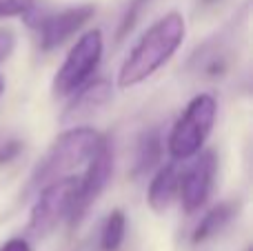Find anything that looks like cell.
<instances>
[{"label": "cell", "instance_id": "obj_11", "mask_svg": "<svg viewBox=\"0 0 253 251\" xmlns=\"http://www.w3.org/2000/svg\"><path fill=\"white\" fill-rule=\"evenodd\" d=\"M236 213H238V203H233V200H224V203L213 205L196 225V229H193V234H191V243L202 245L209 238L218 236L220 231L236 218Z\"/></svg>", "mask_w": 253, "mask_h": 251}, {"label": "cell", "instance_id": "obj_16", "mask_svg": "<svg viewBox=\"0 0 253 251\" xmlns=\"http://www.w3.org/2000/svg\"><path fill=\"white\" fill-rule=\"evenodd\" d=\"M20 142L18 140H11V142H2L0 145V165L9 163V160H13L18 156V151H20Z\"/></svg>", "mask_w": 253, "mask_h": 251}, {"label": "cell", "instance_id": "obj_19", "mask_svg": "<svg viewBox=\"0 0 253 251\" xmlns=\"http://www.w3.org/2000/svg\"><path fill=\"white\" fill-rule=\"evenodd\" d=\"M245 251H251V247H247V249H245Z\"/></svg>", "mask_w": 253, "mask_h": 251}, {"label": "cell", "instance_id": "obj_9", "mask_svg": "<svg viewBox=\"0 0 253 251\" xmlns=\"http://www.w3.org/2000/svg\"><path fill=\"white\" fill-rule=\"evenodd\" d=\"M180 163H171L158 167L156 176L151 178L147 189V205L153 213H165L171 205L178 200L180 191Z\"/></svg>", "mask_w": 253, "mask_h": 251}, {"label": "cell", "instance_id": "obj_13", "mask_svg": "<svg viewBox=\"0 0 253 251\" xmlns=\"http://www.w3.org/2000/svg\"><path fill=\"white\" fill-rule=\"evenodd\" d=\"M126 236V216L123 209H114L107 216L100 231V249L102 251H118Z\"/></svg>", "mask_w": 253, "mask_h": 251}, {"label": "cell", "instance_id": "obj_5", "mask_svg": "<svg viewBox=\"0 0 253 251\" xmlns=\"http://www.w3.org/2000/svg\"><path fill=\"white\" fill-rule=\"evenodd\" d=\"M76 187H78L76 176L58 178V180L40 187L29 213V227H27L34 238L51 236L58 229V225L65 218H69L71 205L76 198Z\"/></svg>", "mask_w": 253, "mask_h": 251}, {"label": "cell", "instance_id": "obj_2", "mask_svg": "<svg viewBox=\"0 0 253 251\" xmlns=\"http://www.w3.org/2000/svg\"><path fill=\"white\" fill-rule=\"evenodd\" d=\"M102 133L91 127H74L62 131L47 149V154L36 165L29 180V191H38L40 187L65 176H74L76 169L84 167L102 142Z\"/></svg>", "mask_w": 253, "mask_h": 251}, {"label": "cell", "instance_id": "obj_1", "mask_svg": "<svg viewBox=\"0 0 253 251\" xmlns=\"http://www.w3.org/2000/svg\"><path fill=\"white\" fill-rule=\"evenodd\" d=\"M187 36V22L178 11H169L158 18L131 47L129 56L123 60L118 71V87L133 89L160 71L173 53L182 47Z\"/></svg>", "mask_w": 253, "mask_h": 251}, {"label": "cell", "instance_id": "obj_10", "mask_svg": "<svg viewBox=\"0 0 253 251\" xmlns=\"http://www.w3.org/2000/svg\"><path fill=\"white\" fill-rule=\"evenodd\" d=\"M71 102L67 109L65 118H76V116H87L91 111L105 107L111 100V84L105 78L89 80L76 93H71Z\"/></svg>", "mask_w": 253, "mask_h": 251}, {"label": "cell", "instance_id": "obj_3", "mask_svg": "<svg viewBox=\"0 0 253 251\" xmlns=\"http://www.w3.org/2000/svg\"><path fill=\"white\" fill-rule=\"evenodd\" d=\"M215 118H218V100L211 93L193 96L167 138V151L171 160L184 163L205 149L207 138L213 131Z\"/></svg>", "mask_w": 253, "mask_h": 251}, {"label": "cell", "instance_id": "obj_20", "mask_svg": "<svg viewBox=\"0 0 253 251\" xmlns=\"http://www.w3.org/2000/svg\"><path fill=\"white\" fill-rule=\"evenodd\" d=\"M207 2H211V0H207Z\"/></svg>", "mask_w": 253, "mask_h": 251}, {"label": "cell", "instance_id": "obj_17", "mask_svg": "<svg viewBox=\"0 0 253 251\" xmlns=\"http://www.w3.org/2000/svg\"><path fill=\"white\" fill-rule=\"evenodd\" d=\"M0 251H31V247L25 238H9L7 243L0 247Z\"/></svg>", "mask_w": 253, "mask_h": 251}, {"label": "cell", "instance_id": "obj_15", "mask_svg": "<svg viewBox=\"0 0 253 251\" xmlns=\"http://www.w3.org/2000/svg\"><path fill=\"white\" fill-rule=\"evenodd\" d=\"M16 49V34L9 27H0V62L9 60V56Z\"/></svg>", "mask_w": 253, "mask_h": 251}, {"label": "cell", "instance_id": "obj_12", "mask_svg": "<svg viewBox=\"0 0 253 251\" xmlns=\"http://www.w3.org/2000/svg\"><path fill=\"white\" fill-rule=\"evenodd\" d=\"M162 158V138L158 129L142 133V138L138 140V149H135V158H133V169L131 176L140 178L144 173H149Z\"/></svg>", "mask_w": 253, "mask_h": 251}, {"label": "cell", "instance_id": "obj_14", "mask_svg": "<svg viewBox=\"0 0 253 251\" xmlns=\"http://www.w3.org/2000/svg\"><path fill=\"white\" fill-rule=\"evenodd\" d=\"M34 0H0V18H18L31 11Z\"/></svg>", "mask_w": 253, "mask_h": 251}, {"label": "cell", "instance_id": "obj_4", "mask_svg": "<svg viewBox=\"0 0 253 251\" xmlns=\"http://www.w3.org/2000/svg\"><path fill=\"white\" fill-rule=\"evenodd\" d=\"M105 53V38L100 29H89L76 40L69 49L62 65L58 67L56 76L51 80V91L56 98H69L76 93L84 83L91 80L98 71Z\"/></svg>", "mask_w": 253, "mask_h": 251}, {"label": "cell", "instance_id": "obj_18", "mask_svg": "<svg viewBox=\"0 0 253 251\" xmlns=\"http://www.w3.org/2000/svg\"><path fill=\"white\" fill-rule=\"evenodd\" d=\"M2 93H4V78L0 76V96H2Z\"/></svg>", "mask_w": 253, "mask_h": 251}, {"label": "cell", "instance_id": "obj_7", "mask_svg": "<svg viewBox=\"0 0 253 251\" xmlns=\"http://www.w3.org/2000/svg\"><path fill=\"white\" fill-rule=\"evenodd\" d=\"M218 173V156L211 149H202L193 156V163L180 171V191L178 198L187 213L200 211L211 198Z\"/></svg>", "mask_w": 253, "mask_h": 251}, {"label": "cell", "instance_id": "obj_8", "mask_svg": "<svg viewBox=\"0 0 253 251\" xmlns=\"http://www.w3.org/2000/svg\"><path fill=\"white\" fill-rule=\"evenodd\" d=\"M96 16V7L93 4H76V7H67L58 13L42 18L38 22V44L42 51H51L65 44L71 36H76L91 18Z\"/></svg>", "mask_w": 253, "mask_h": 251}, {"label": "cell", "instance_id": "obj_6", "mask_svg": "<svg viewBox=\"0 0 253 251\" xmlns=\"http://www.w3.org/2000/svg\"><path fill=\"white\" fill-rule=\"evenodd\" d=\"M111 176H114V147H111L109 138H102L98 149L84 165V173L78 178V187H76V198L69 211V225L76 227L84 218L93 203L100 198V194L107 189Z\"/></svg>", "mask_w": 253, "mask_h": 251}]
</instances>
